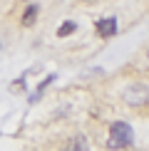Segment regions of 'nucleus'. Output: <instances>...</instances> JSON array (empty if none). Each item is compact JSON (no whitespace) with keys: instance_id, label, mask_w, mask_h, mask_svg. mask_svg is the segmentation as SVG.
Wrapping results in <instances>:
<instances>
[{"instance_id":"8","label":"nucleus","mask_w":149,"mask_h":151,"mask_svg":"<svg viewBox=\"0 0 149 151\" xmlns=\"http://www.w3.org/2000/svg\"><path fill=\"white\" fill-rule=\"evenodd\" d=\"M80 3H95V0H80Z\"/></svg>"},{"instance_id":"7","label":"nucleus","mask_w":149,"mask_h":151,"mask_svg":"<svg viewBox=\"0 0 149 151\" xmlns=\"http://www.w3.org/2000/svg\"><path fill=\"white\" fill-rule=\"evenodd\" d=\"M12 89H15V92H22V89H25V74H22L17 82H12Z\"/></svg>"},{"instance_id":"6","label":"nucleus","mask_w":149,"mask_h":151,"mask_svg":"<svg viewBox=\"0 0 149 151\" xmlns=\"http://www.w3.org/2000/svg\"><path fill=\"white\" fill-rule=\"evenodd\" d=\"M74 30H77V25H74L72 20H65V22L57 27V37H67V35H72Z\"/></svg>"},{"instance_id":"3","label":"nucleus","mask_w":149,"mask_h":151,"mask_svg":"<svg viewBox=\"0 0 149 151\" xmlns=\"http://www.w3.org/2000/svg\"><path fill=\"white\" fill-rule=\"evenodd\" d=\"M95 30H97V35L102 40H107V37H112L117 32V17H102V20H97Z\"/></svg>"},{"instance_id":"5","label":"nucleus","mask_w":149,"mask_h":151,"mask_svg":"<svg viewBox=\"0 0 149 151\" xmlns=\"http://www.w3.org/2000/svg\"><path fill=\"white\" fill-rule=\"evenodd\" d=\"M62 151H87V141H85V136H74V139H70V144H67Z\"/></svg>"},{"instance_id":"4","label":"nucleus","mask_w":149,"mask_h":151,"mask_svg":"<svg viewBox=\"0 0 149 151\" xmlns=\"http://www.w3.org/2000/svg\"><path fill=\"white\" fill-rule=\"evenodd\" d=\"M37 12H40V8H37V5H30L27 10L22 12V27H30V25H35V20H37Z\"/></svg>"},{"instance_id":"2","label":"nucleus","mask_w":149,"mask_h":151,"mask_svg":"<svg viewBox=\"0 0 149 151\" xmlns=\"http://www.w3.org/2000/svg\"><path fill=\"white\" fill-rule=\"evenodd\" d=\"M122 97L129 106H144L149 102V87L147 84H129Z\"/></svg>"},{"instance_id":"1","label":"nucleus","mask_w":149,"mask_h":151,"mask_svg":"<svg viewBox=\"0 0 149 151\" xmlns=\"http://www.w3.org/2000/svg\"><path fill=\"white\" fill-rule=\"evenodd\" d=\"M132 144V127L127 122H114L109 124V141L107 146L109 149H124Z\"/></svg>"}]
</instances>
